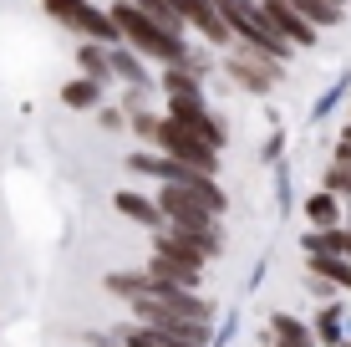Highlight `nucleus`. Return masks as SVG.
I'll list each match as a JSON object with an SVG mask.
<instances>
[{
    "instance_id": "nucleus-1",
    "label": "nucleus",
    "mask_w": 351,
    "mask_h": 347,
    "mask_svg": "<svg viewBox=\"0 0 351 347\" xmlns=\"http://www.w3.org/2000/svg\"><path fill=\"white\" fill-rule=\"evenodd\" d=\"M107 16H112L117 36H123V41L143 56V62H158V67H168V62H184V56H189V36L163 31L158 21L148 16V10H143V5H132V0H123V5H107Z\"/></svg>"
},
{
    "instance_id": "nucleus-2",
    "label": "nucleus",
    "mask_w": 351,
    "mask_h": 347,
    "mask_svg": "<svg viewBox=\"0 0 351 347\" xmlns=\"http://www.w3.org/2000/svg\"><path fill=\"white\" fill-rule=\"evenodd\" d=\"M224 189L214 184V174H204L199 184H163L158 189V210H163V220H173V225H219V214H224Z\"/></svg>"
},
{
    "instance_id": "nucleus-3",
    "label": "nucleus",
    "mask_w": 351,
    "mask_h": 347,
    "mask_svg": "<svg viewBox=\"0 0 351 347\" xmlns=\"http://www.w3.org/2000/svg\"><path fill=\"white\" fill-rule=\"evenodd\" d=\"M128 312L138 322H148L153 332H163V337H178V342H193V347H204V337H209V317L204 312H173L158 296H132Z\"/></svg>"
},
{
    "instance_id": "nucleus-4",
    "label": "nucleus",
    "mask_w": 351,
    "mask_h": 347,
    "mask_svg": "<svg viewBox=\"0 0 351 347\" xmlns=\"http://www.w3.org/2000/svg\"><path fill=\"white\" fill-rule=\"evenodd\" d=\"M41 10L56 21V26H66L71 36H82V41H102V46L123 41L117 26H112V16H107L97 0H41Z\"/></svg>"
},
{
    "instance_id": "nucleus-5",
    "label": "nucleus",
    "mask_w": 351,
    "mask_h": 347,
    "mask_svg": "<svg viewBox=\"0 0 351 347\" xmlns=\"http://www.w3.org/2000/svg\"><path fill=\"white\" fill-rule=\"evenodd\" d=\"M224 71H229V82H234V87H245V92H255V98H265V92L280 82L285 62H280V56L255 52V46H245V41H234V46H229Z\"/></svg>"
},
{
    "instance_id": "nucleus-6",
    "label": "nucleus",
    "mask_w": 351,
    "mask_h": 347,
    "mask_svg": "<svg viewBox=\"0 0 351 347\" xmlns=\"http://www.w3.org/2000/svg\"><path fill=\"white\" fill-rule=\"evenodd\" d=\"M158 143L163 153H173V159H184V164H193V169H204V174H219V148H209L193 128H184V123H173V117H158Z\"/></svg>"
},
{
    "instance_id": "nucleus-7",
    "label": "nucleus",
    "mask_w": 351,
    "mask_h": 347,
    "mask_svg": "<svg viewBox=\"0 0 351 347\" xmlns=\"http://www.w3.org/2000/svg\"><path fill=\"white\" fill-rule=\"evenodd\" d=\"M168 117H173V123H184V128H193L209 148H224V138H229L224 123L209 113V102H204V98H168Z\"/></svg>"
},
{
    "instance_id": "nucleus-8",
    "label": "nucleus",
    "mask_w": 351,
    "mask_h": 347,
    "mask_svg": "<svg viewBox=\"0 0 351 347\" xmlns=\"http://www.w3.org/2000/svg\"><path fill=\"white\" fill-rule=\"evenodd\" d=\"M178 10H184L189 31H199L209 46H234V31H229V21L219 16V5L214 0H173Z\"/></svg>"
},
{
    "instance_id": "nucleus-9",
    "label": "nucleus",
    "mask_w": 351,
    "mask_h": 347,
    "mask_svg": "<svg viewBox=\"0 0 351 347\" xmlns=\"http://www.w3.org/2000/svg\"><path fill=\"white\" fill-rule=\"evenodd\" d=\"M260 5H265V16H270V26L280 31L290 46H316V36H321V31L311 26V21L300 16V10L290 5V0H260Z\"/></svg>"
},
{
    "instance_id": "nucleus-10",
    "label": "nucleus",
    "mask_w": 351,
    "mask_h": 347,
    "mask_svg": "<svg viewBox=\"0 0 351 347\" xmlns=\"http://www.w3.org/2000/svg\"><path fill=\"white\" fill-rule=\"evenodd\" d=\"M112 205H117V214H123V220L143 225V230H158V225H168V220H163V210H158V199L138 194V189H117Z\"/></svg>"
},
{
    "instance_id": "nucleus-11",
    "label": "nucleus",
    "mask_w": 351,
    "mask_h": 347,
    "mask_svg": "<svg viewBox=\"0 0 351 347\" xmlns=\"http://www.w3.org/2000/svg\"><path fill=\"white\" fill-rule=\"evenodd\" d=\"M148 276L158 281V286H184V291H193L199 276H204V266H189V260H173V256H153Z\"/></svg>"
},
{
    "instance_id": "nucleus-12",
    "label": "nucleus",
    "mask_w": 351,
    "mask_h": 347,
    "mask_svg": "<svg viewBox=\"0 0 351 347\" xmlns=\"http://www.w3.org/2000/svg\"><path fill=\"white\" fill-rule=\"evenodd\" d=\"M102 87H107V82H97V77L82 71V77H71L62 87V102L71 107V113H92V107H102Z\"/></svg>"
},
{
    "instance_id": "nucleus-13",
    "label": "nucleus",
    "mask_w": 351,
    "mask_h": 347,
    "mask_svg": "<svg viewBox=\"0 0 351 347\" xmlns=\"http://www.w3.org/2000/svg\"><path fill=\"white\" fill-rule=\"evenodd\" d=\"M158 87L168 92V98H199L204 77H199V71H189L184 62H168V67H158Z\"/></svg>"
},
{
    "instance_id": "nucleus-14",
    "label": "nucleus",
    "mask_w": 351,
    "mask_h": 347,
    "mask_svg": "<svg viewBox=\"0 0 351 347\" xmlns=\"http://www.w3.org/2000/svg\"><path fill=\"white\" fill-rule=\"evenodd\" d=\"M290 5H295V10H300V16H306L316 31L341 26V16H346V5H336V0H290Z\"/></svg>"
},
{
    "instance_id": "nucleus-15",
    "label": "nucleus",
    "mask_w": 351,
    "mask_h": 347,
    "mask_svg": "<svg viewBox=\"0 0 351 347\" xmlns=\"http://www.w3.org/2000/svg\"><path fill=\"white\" fill-rule=\"evenodd\" d=\"M123 347H193V342L163 337V332H153L148 322H138V327H128V332H123Z\"/></svg>"
},
{
    "instance_id": "nucleus-16",
    "label": "nucleus",
    "mask_w": 351,
    "mask_h": 347,
    "mask_svg": "<svg viewBox=\"0 0 351 347\" xmlns=\"http://www.w3.org/2000/svg\"><path fill=\"white\" fill-rule=\"evenodd\" d=\"M311 271H321L326 281H341V286H351V260H346V256H331V250H316Z\"/></svg>"
},
{
    "instance_id": "nucleus-17",
    "label": "nucleus",
    "mask_w": 351,
    "mask_h": 347,
    "mask_svg": "<svg viewBox=\"0 0 351 347\" xmlns=\"http://www.w3.org/2000/svg\"><path fill=\"white\" fill-rule=\"evenodd\" d=\"M306 214H311V220L321 225V230H331V225H336V214H341V210H336V194H331V189L311 194V199H306Z\"/></svg>"
},
{
    "instance_id": "nucleus-18",
    "label": "nucleus",
    "mask_w": 351,
    "mask_h": 347,
    "mask_svg": "<svg viewBox=\"0 0 351 347\" xmlns=\"http://www.w3.org/2000/svg\"><path fill=\"white\" fill-rule=\"evenodd\" d=\"M326 189L331 194H351V164H331L326 169Z\"/></svg>"
},
{
    "instance_id": "nucleus-19",
    "label": "nucleus",
    "mask_w": 351,
    "mask_h": 347,
    "mask_svg": "<svg viewBox=\"0 0 351 347\" xmlns=\"http://www.w3.org/2000/svg\"><path fill=\"white\" fill-rule=\"evenodd\" d=\"M102 128H112V133H123V128H128V113H112V107H102Z\"/></svg>"
},
{
    "instance_id": "nucleus-20",
    "label": "nucleus",
    "mask_w": 351,
    "mask_h": 347,
    "mask_svg": "<svg viewBox=\"0 0 351 347\" xmlns=\"http://www.w3.org/2000/svg\"><path fill=\"white\" fill-rule=\"evenodd\" d=\"M336 164H351V128L341 133V143H336Z\"/></svg>"
},
{
    "instance_id": "nucleus-21",
    "label": "nucleus",
    "mask_w": 351,
    "mask_h": 347,
    "mask_svg": "<svg viewBox=\"0 0 351 347\" xmlns=\"http://www.w3.org/2000/svg\"><path fill=\"white\" fill-rule=\"evenodd\" d=\"M97 5H123V0H97Z\"/></svg>"
},
{
    "instance_id": "nucleus-22",
    "label": "nucleus",
    "mask_w": 351,
    "mask_h": 347,
    "mask_svg": "<svg viewBox=\"0 0 351 347\" xmlns=\"http://www.w3.org/2000/svg\"><path fill=\"white\" fill-rule=\"evenodd\" d=\"M346 256H351V230H346Z\"/></svg>"
},
{
    "instance_id": "nucleus-23",
    "label": "nucleus",
    "mask_w": 351,
    "mask_h": 347,
    "mask_svg": "<svg viewBox=\"0 0 351 347\" xmlns=\"http://www.w3.org/2000/svg\"><path fill=\"white\" fill-rule=\"evenodd\" d=\"M336 5H346V0H336Z\"/></svg>"
}]
</instances>
